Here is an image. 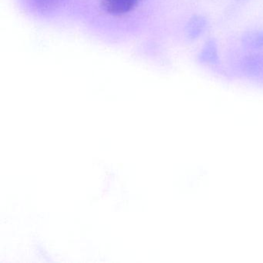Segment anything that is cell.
Here are the masks:
<instances>
[{
	"instance_id": "obj_3",
	"label": "cell",
	"mask_w": 263,
	"mask_h": 263,
	"mask_svg": "<svg viewBox=\"0 0 263 263\" xmlns=\"http://www.w3.org/2000/svg\"><path fill=\"white\" fill-rule=\"evenodd\" d=\"M198 61L201 64H217L219 61L218 44L215 39H209L206 41L198 54Z\"/></svg>"
},
{
	"instance_id": "obj_5",
	"label": "cell",
	"mask_w": 263,
	"mask_h": 263,
	"mask_svg": "<svg viewBox=\"0 0 263 263\" xmlns=\"http://www.w3.org/2000/svg\"><path fill=\"white\" fill-rule=\"evenodd\" d=\"M35 7L41 11H53L61 7L67 0H32Z\"/></svg>"
},
{
	"instance_id": "obj_4",
	"label": "cell",
	"mask_w": 263,
	"mask_h": 263,
	"mask_svg": "<svg viewBox=\"0 0 263 263\" xmlns=\"http://www.w3.org/2000/svg\"><path fill=\"white\" fill-rule=\"evenodd\" d=\"M241 44L245 47L251 50L263 48V31L249 30L241 36Z\"/></svg>"
},
{
	"instance_id": "obj_1",
	"label": "cell",
	"mask_w": 263,
	"mask_h": 263,
	"mask_svg": "<svg viewBox=\"0 0 263 263\" xmlns=\"http://www.w3.org/2000/svg\"><path fill=\"white\" fill-rule=\"evenodd\" d=\"M141 2V0H101L103 10L115 16L127 14Z\"/></svg>"
},
{
	"instance_id": "obj_2",
	"label": "cell",
	"mask_w": 263,
	"mask_h": 263,
	"mask_svg": "<svg viewBox=\"0 0 263 263\" xmlns=\"http://www.w3.org/2000/svg\"><path fill=\"white\" fill-rule=\"evenodd\" d=\"M208 26L209 21L205 16L202 15L192 16L186 25L185 33L187 37L192 41L198 39L206 31Z\"/></svg>"
}]
</instances>
